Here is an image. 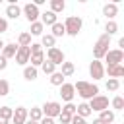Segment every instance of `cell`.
Returning a JSON list of instances; mask_svg holds the SVG:
<instances>
[{
  "instance_id": "5bb4252c",
  "label": "cell",
  "mask_w": 124,
  "mask_h": 124,
  "mask_svg": "<svg viewBox=\"0 0 124 124\" xmlns=\"http://www.w3.org/2000/svg\"><path fill=\"white\" fill-rule=\"evenodd\" d=\"M17 48H19V46H17L16 43H6V45H4V48H2V56H4L6 60H10V58H14V56H16Z\"/></svg>"
},
{
  "instance_id": "f1b7e54d",
  "label": "cell",
  "mask_w": 124,
  "mask_h": 124,
  "mask_svg": "<svg viewBox=\"0 0 124 124\" xmlns=\"http://www.w3.org/2000/svg\"><path fill=\"white\" fill-rule=\"evenodd\" d=\"M64 79H66V78H64L60 72H54V74H50V83H52V85H56V87H60V85L64 83Z\"/></svg>"
},
{
  "instance_id": "bcb514c9",
  "label": "cell",
  "mask_w": 124,
  "mask_h": 124,
  "mask_svg": "<svg viewBox=\"0 0 124 124\" xmlns=\"http://www.w3.org/2000/svg\"><path fill=\"white\" fill-rule=\"evenodd\" d=\"M93 124H103V122H101L99 118H95V120H93Z\"/></svg>"
},
{
  "instance_id": "277c9868",
  "label": "cell",
  "mask_w": 124,
  "mask_h": 124,
  "mask_svg": "<svg viewBox=\"0 0 124 124\" xmlns=\"http://www.w3.org/2000/svg\"><path fill=\"white\" fill-rule=\"evenodd\" d=\"M41 110H43V116L54 118V116H58V114L62 112V105H60L58 101H48V103H45V105L41 107Z\"/></svg>"
},
{
  "instance_id": "d4e9b609",
  "label": "cell",
  "mask_w": 124,
  "mask_h": 124,
  "mask_svg": "<svg viewBox=\"0 0 124 124\" xmlns=\"http://www.w3.org/2000/svg\"><path fill=\"white\" fill-rule=\"evenodd\" d=\"M43 29H45V25L41 23V21H33L31 23V29L27 31L29 35H43Z\"/></svg>"
},
{
  "instance_id": "8fae6325",
  "label": "cell",
  "mask_w": 124,
  "mask_h": 124,
  "mask_svg": "<svg viewBox=\"0 0 124 124\" xmlns=\"http://www.w3.org/2000/svg\"><path fill=\"white\" fill-rule=\"evenodd\" d=\"M74 95H76V91H74V83H66V81H64V83L60 85V97H62V101L72 103Z\"/></svg>"
},
{
  "instance_id": "b9f144b4",
  "label": "cell",
  "mask_w": 124,
  "mask_h": 124,
  "mask_svg": "<svg viewBox=\"0 0 124 124\" xmlns=\"http://www.w3.org/2000/svg\"><path fill=\"white\" fill-rule=\"evenodd\" d=\"M6 66H8V60L0 54V70H6Z\"/></svg>"
},
{
  "instance_id": "74e56055",
  "label": "cell",
  "mask_w": 124,
  "mask_h": 124,
  "mask_svg": "<svg viewBox=\"0 0 124 124\" xmlns=\"http://www.w3.org/2000/svg\"><path fill=\"white\" fill-rule=\"evenodd\" d=\"M29 50H31V54H35V52H41L43 46H41V43H31L29 45Z\"/></svg>"
},
{
  "instance_id": "d6986e66",
  "label": "cell",
  "mask_w": 124,
  "mask_h": 124,
  "mask_svg": "<svg viewBox=\"0 0 124 124\" xmlns=\"http://www.w3.org/2000/svg\"><path fill=\"white\" fill-rule=\"evenodd\" d=\"M99 120H101L103 124H112V122H114V112L108 110V108H107V110H101V112H99Z\"/></svg>"
},
{
  "instance_id": "836d02e7",
  "label": "cell",
  "mask_w": 124,
  "mask_h": 124,
  "mask_svg": "<svg viewBox=\"0 0 124 124\" xmlns=\"http://www.w3.org/2000/svg\"><path fill=\"white\" fill-rule=\"evenodd\" d=\"M62 112H64V114L74 116V114H76V105H74V103H66V105L62 107Z\"/></svg>"
},
{
  "instance_id": "d590c367",
  "label": "cell",
  "mask_w": 124,
  "mask_h": 124,
  "mask_svg": "<svg viewBox=\"0 0 124 124\" xmlns=\"http://www.w3.org/2000/svg\"><path fill=\"white\" fill-rule=\"evenodd\" d=\"M112 108L114 110H122L124 108V99L122 97H114L112 99Z\"/></svg>"
},
{
  "instance_id": "e575fe53",
  "label": "cell",
  "mask_w": 124,
  "mask_h": 124,
  "mask_svg": "<svg viewBox=\"0 0 124 124\" xmlns=\"http://www.w3.org/2000/svg\"><path fill=\"white\" fill-rule=\"evenodd\" d=\"M10 93V83L6 79H0V97H6Z\"/></svg>"
},
{
  "instance_id": "9c48e42d",
  "label": "cell",
  "mask_w": 124,
  "mask_h": 124,
  "mask_svg": "<svg viewBox=\"0 0 124 124\" xmlns=\"http://www.w3.org/2000/svg\"><path fill=\"white\" fill-rule=\"evenodd\" d=\"M46 60L52 62L54 66H60L62 62H66V60H64V52H62L60 48H56V46H52V48L46 50Z\"/></svg>"
},
{
  "instance_id": "603a6c76",
  "label": "cell",
  "mask_w": 124,
  "mask_h": 124,
  "mask_svg": "<svg viewBox=\"0 0 124 124\" xmlns=\"http://www.w3.org/2000/svg\"><path fill=\"white\" fill-rule=\"evenodd\" d=\"M50 29H52V33H50V35H52L54 39H56V37H64V35H66L64 23H60V21H56V23H54V25H52Z\"/></svg>"
},
{
  "instance_id": "4fadbf2b",
  "label": "cell",
  "mask_w": 124,
  "mask_h": 124,
  "mask_svg": "<svg viewBox=\"0 0 124 124\" xmlns=\"http://www.w3.org/2000/svg\"><path fill=\"white\" fill-rule=\"evenodd\" d=\"M116 14H118V6H116V2H110V4H105V6H103V16H107L108 21H112Z\"/></svg>"
},
{
  "instance_id": "cb8c5ba5",
  "label": "cell",
  "mask_w": 124,
  "mask_h": 124,
  "mask_svg": "<svg viewBox=\"0 0 124 124\" xmlns=\"http://www.w3.org/2000/svg\"><path fill=\"white\" fill-rule=\"evenodd\" d=\"M64 8H66V2H64V0H50V12H52V14L64 12Z\"/></svg>"
},
{
  "instance_id": "ee69618b",
  "label": "cell",
  "mask_w": 124,
  "mask_h": 124,
  "mask_svg": "<svg viewBox=\"0 0 124 124\" xmlns=\"http://www.w3.org/2000/svg\"><path fill=\"white\" fill-rule=\"evenodd\" d=\"M23 124H39V122H33V120H29V118H27V120H25Z\"/></svg>"
},
{
  "instance_id": "6da1fadb",
  "label": "cell",
  "mask_w": 124,
  "mask_h": 124,
  "mask_svg": "<svg viewBox=\"0 0 124 124\" xmlns=\"http://www.w3.org/2000/svg\"><path fill=\"white\" fill-rule=\"evenodd\" d=\"M74 91H78V95L85 101H91L93 97L99 95V87L95 83H87V81H76L74 83Z\"/></svg>"
},
{
  "instance_id": "4316f807",
  "label": "cell",
  "mask_w": 124,
  "mask_h": 124,
  "mask_svg": "<svg viewBox=\"0 0 124 124\" xmlns=\"http://www.w3.org/2000/svg\"><path fill=\"white\" fill-rule=\"evenodd\" d=\"M54 43H56V39H54L50 33L43 35V39H41V46H46V48H52V46H54Z\"/></svg>"
},
{
  "instance_id": "ab89813d",
  "label": "cell",
  "mask_w": 124,
  "mask_h": 124,
  "mask_svg": "<svg viewBox=\"0 0 124 124\" xmlns=\"http://www.w3.org/2000/svg\"><path fill=\"white\" fill-rule=\"evenodd\" d=\"M8 31V21L4 17H0V33H6Z\"/></svg>"
},
{
  "instance_id": "ac0fdd59",
  "label": "cell",
  "mask_w": 124,
  "mask_h": 124,
  "mask_svg": "<svg viewBox=\"0 0 124 124\" xmlns=\"http://www.w3.org/2000/svg\"><path fill=\"white\" fill-rule=\"evenodd\" d=\"M27 118L33 120V122H39V120L43 118V110H41V107H31V110H27Z\"/></svg>"
},
{
  "instance_id": "8992f818",
  "label": "cell",
  "mask_w": 124,
  "mask_h": 124,
  "mask_svg": "<svg viewBox=\"0 0 124 124\" xmlns=\"http://www.w3.org/2000/svg\"><path fill=\"white\" fill-rule=\"evenodd\" d=\"M87 105H89L91 112H93V110H95V112L107 110V108H108V97H105V95H97V97H93Z\"/></svg>"
},
{
  "instance_id": "30bf717a",
  "label": "cell",
  "mask_w": 124,
  "mask_h": 124,
  "mask_svg": "<svg viewBox=\"0 0 124 124\" xmlns=\"http://www.w3.org/2000/svg\"><path fill=\"white\" fill-rule=\"evenodd\" d=\"M29 56H31V50H29V46H19L14 58H16V64H19V66H27V62H29Z\"/></svg>"
},
{
  "instance_id": "52a82bcc",
  "label": "cell",
  "mask_w": 124,
  "mask_h": 124,
  "mask_svg": "<svg viewBox=\"0 0 124 124\" xmlns=\"http://www.w3.org/2000/svg\"><path fill=\"white\" fill-rule=\"evenodd\" d=\"M21 12H23V16L27 17V21L29 23H33V21H37L39 19V16H41V12H39V8L33 4V2H27L23 8H21Z\"/></svg>"
},
{
  "instance_id": "7bdbcfd3",
  "label": "cell",
  "mask_w": 124,
  "mask_h": 124,
  "mask_svg": "<svg viewBox=\"0 0 124 124\" xmlns=\"http://www.w3.org/2000/svg\"><path fill=\"white\" fill-rule=\"evenodd\" d=\"M0 124H10V120H6V118H2V116H0Z\"/></svg>"
},
{
  "instance_id": "7c38bea8",
  "label": "cell",
  "mask_w": 124,
  "mask_h": 124,
  "mask_svg": "<svg viewBox=\"0 0 124 124\" xmlns=\"http://www.w3.org/2000/svg\"><path fill=\"white\" fill-rule=\"evenodd\" d=\"M27 120V108L25 107H17L12 114V124H23Z\"/></svg>"
},
{
  "instance_id": "9a60e30c",
  "label": "cell",
  "mask_w": 124,
  "mask_h": 124,
  "mask_svg": "<svg viewBox=\"0 0 124 124\" xmlns=\"http://www.w3.org/2000/svg\"><path fill=\"white\" fill-rule=\"evenodd\" d=\"M56 17H58V16H56V14H52L50 10H48V12H43V14H41V23H43V25H50V27H52V25L58 21Z\"/></svg>"
},
{
  "instance_id": "f35d334b",
  "label": "cell",
  "mask_w": 124,
  "mask_h": 124,
  "mask_svg": "<svg viewBox=\"0 0 124 124\" xmlns=\"http://www.w3.org/2000/svg\"><path fill=\"white\" fill-rule=\"evenodd\" d=\"M58 120H60V124H70L72 116H70V114H64V112H60V114H58Z\"/></svg>"
},
{
  "instance_id": "7a4b0ae2",
  "label": "cell",
  "mask_w": 124,
  "mask_h": 124,
  "mask_svg": "<svg viewBox=\"0 0 124 124\" xmlns=\"http://www.w3.org/2000/svg\"><path fill=\"white\" fill-rule=\"evenodd\" d=\"M108 45H110V37L103 33V35L97 39V43L93 45V56H95V60H101V58L108 52Z\"/></svg>"
},
{
  "instance_id": "f6af8a7d",
  "label": "cell",
  "mask_w": 124,
  "mask_h": 124,
  "mask_svg": "<svg viewBox=\"0 0 124 124\" xmlns=\"http://www.w3.org/2000/svg\"><path fill=\"white\" fill-rule=\"evenodd\" d=\"M4 45H6V43H4L2 39H0V52H2V48H4Z\"/></svg>"
},
{
  "instance_id": "e0dca14e",
  "label": "cell",
  "mask_w": 124,
  "mask_h": 124,
  "mask_svg": "<svg viewBox=\"0 0 124 124\" xmlns=\"http://www.w3.org/2000/svg\"><path fill=\"white\" fill-rule=\"evenodd\" d=\"M6 16L12 17V19H17V17L21 16V8H19L17 4H8V8H6Z\"/></svg>"
},
{
  "instance_id": "ba28073f",
  "label": "cell",
  "mask_w": 124,
  "mask_h": 124,
  "mask_svg": "<svg viewBox=\"0 0 124 124\" xmlns=\"http://www.w3.org/2000/svg\"><path fill=\"white\" fill-rule=\"evenodd\" d=\"M89 74H91V78H93L95 81L103 79V78H105V66H103V62H101V60H93V62L89 64Z\"/></svg>"
},
{
  "instance_id": "3957f363",
  "label": "cell",
  "mask_w": 124,
  "mask_h": 124,
  "mask_svg": "<svg viewBox=\"0 0 124 124\" xmlns=\"http://www.w3.org/2000/svg\"><path fill=\"white\" fill-rule=\"evenodd\" d=\"M81 25H83L81 17H78V16H68V17H66V21H64V29H66V35L78 37V33L81 31Z\"/></svg>"
},
{
  "instance_id": "4dcf8cb0",
  "label": "cell",
  "mask_w": 124,
  "mask_h": 124,
  "mask_svg": "<svg viewBox=\"0 0 124 124\" xmlns=\"http://www.w3.org/2000/svg\"><path fill=\"white\" fill-rule=\"evenodd\" d=\"M41 70H43L45 74H48V76H50V74H54V72H56V66H54L52 62H48V60L45 58V62L41 64Z\"/></svg>"
},
{
  "instance_id": "44dd1931",
  "label": "cell",
  "mask_w": 124,
  "mask_h": 124,
  "mask_svg": "<svg viewBox=\"0 0 124 124\" xmlns=\"http://www.w3.org/2000/svg\"><path fill=\"white\" fill-rule=\"evenodd\" d=\"M37 68H33V66H23V78L27 79V81H33V79H37Z\"/></svg>"
},
{
  "instance_id": "5b68a950",
  "label": "cell",
  "mask_w": 124,
  "mask_h": 124,
  "mask_svg": "<svg viewBox=\"0 0 124 124\" xmlns=\"http://www.w3.org/2000/svg\"><path fill=\"white\" fill-rule=\"evenodd\" d=\"M103 58H105L107 66H118L124 60V52H122V48H114V50H108Z\"/></svg>"
},
{
  "instance_id": "484cf974",
  "label": "cell",
  "mask_w": 124,
  "mask_h": 124,
  "mask_svg": "<svg viewBox=\"0 0 124 124\" xmlns=\"http://www.w3.org/2000/svg\"><path fill=\"white\" fill-rule=\"evenodd\" d=\"M17 46H29L31 45V35L27 33V31H23V33H19V37H17Z\"/></svg>"
},
{
  "instance_id": "1f68e13d",
  "label": "cell",
  "mask_w": 124,
  "mask_h": 124,
  "mask_svg": "<svg viewBox=\"0 0 124 124\" xmlns=\"http://www.w3.org/2000/svg\"><path fill=\"white\" fill-rule=\"evenodd\" d=\"M12 114H14V108H12V107H0V116H2V118L12 120Z\"/></svg>"
},
{
  "instance_id": "ffe728a7",
  "label": "cell",
  "mask_w": 124,
  "mask_h": 124,
  "mask_svg": "<svg viewBox=\"0 0 124 124\" xmlns=\"http://www.w3.org/2000/svg\"><path fill=\"white\" fill-rule=\"evenodd\" d=\"M29 62H31V66H33V68L41 66V64L45 62V52L41 50V52H35V54H31V56H29Z\"/></svg>"
},
{
  "instance_id": "60d3db41",
  "label": "cell",
  "mask_w": 124,
  "mask_h": 124,
  "mask_svg": "<svg viewBox=\"0 0 124 124\" xmlns=\"http://www.w3.org/2000/svg\"><path fill=\"white\" fill-rule=\"evenodd\" d=\"M39 124H54V118H48V116H43L39 120Z\"/></svg>"
},
{
  "instance_id": "83f0119b",
  "label": "cell",
  "mask_w": 124,
  "mask_h": 124,
  "mask_svg": "<svg viewBox=\"0 0 124 124\" xmlns=\"http://www.w3.org/2000/svg\"><path fill=\"white\" fill-rule=\"evenodd\" d=\"M60 66H62V70H60V74H62L64 78H68V76H72V74H74V70H76L72 62H62Z\"/></svg>"
},
{
  "instance_id": "2e32d148",
  "label": "cell",
  "mask_w": 124,
  "mask_h": 124,
  "mask_svg": "<svg viewBox=\"0 0 124 124\" xmlns=\"http://www.w3.org/2000/svg\"><path fill=\"white\" fill-rule=\"evenodd\" d=\"M105 72H108V78L118 79L120 76H124V66H122V64H118V66H107Z\"/></svg>"
},
{
  "instance_id": "7402d4cb",
  "label": "cell",
  "mask_w": 124,
  "mask_h": 124,
  "mask_svg": "<svg viewBox=\"0 0 124 124\" xmlns=\"http://www.w3.org/2000/svg\"><path fill=\"white\" fill-rule=\"evenodd\" d=\"M76 114H78V116H81V118H87V116L91 114L89 105H87V103H79V105L76 107Z\"/></svg>"
},
{
  "instance_id": "8d00e7d4",
  "label": "cell",
  "mask_w": 124,
  "mask_h": 124,
  "mask_svg": "<svg viewBox=\"0 0 124 124\" xmlns=\"http://www.w3.org/2000/svg\"><path fill=\"white\" fill-rule=\"evenodd\" d=\"M70 124H89L85 118H81V116H78V114H74L72 116V120H70Z\"/></svg>"
},
{
  "instance_id": "d6a6232c",
  "label": "cell",
  "mask_w": 124,
  "mask_h": 124,
  "mask_svg": "<svg viewBox=\"0 0 124 124\" xmlns=\"http://www.w3.org/2000/svg\"><path fill=\"white\" fill-rule=\"evenodd\" d=\"M118 87H120V81H118V79L108 78V81H107V91H116Z\"/></svg>"
},
{
  "instance_id": "f546056e",
  "label": "cell",
  "mask_w": 124,
  "mask_h": 124,
  "mask_svg": "<svg viewBox=\"0 0 124 124\" xmlns=\"http://www.w3.org/2000/svg\"><path fill=\"white\" fill-rule=\"evenodd\" d=\"M114 33H118V25H116V21H107V25H105V35H114Z\"/></svg>"
}]
</instances>
